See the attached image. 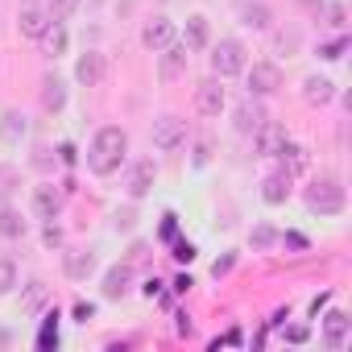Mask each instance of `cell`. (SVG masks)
Segmentation results:
<instances>
[{
  "label": "cell",
  "mask_w": 352,
  "mask_h": 352,
  "mask_svg": "<svg viewBox=\"0 0 352 352\" xmlns=\"http://www.w3.org/2000/svg\"><path fill=\"white\" fill-rule=\"evenodd\" d=\"M124 149H129L124 129L108 124V129H100V133H96V141H91V149H87V166H91L96 174H112V170L124 162Z\"/></svg>",
  "instance_id": "1"
},
{
  "label": "cell",
  "mask_w": 352,
  "mask_h": 352,
  "mask_svg": "<svg viewBox=\"0 0 352 352\" xmlns=\"http://www.w3.org/2000/svg\"><path fill=\"white\" fill-rule=\"evenodd\" d=\"M307 208L315 216H340L344 212V187L336 179H319L315 187H307Z\"/></svg>",
  "instance_id": "2"
},
{
  "label": "cell",
  "mask_w": 352,
  "mask_h": 352,
  "mask_svg": "<svg viewBox=\"0 0 352 352\" xmlns=\"http://www.w3.org/2000/svg\"><path fill=\"white\" fill-rule=\"evenodd\" d=\"M212 71H216L220 79L241 75V71H245V46H241L236 38H224V42L212 50Z\"/></svg>",
  "instance_id": "3"
},
{
  "label": "cell",
  "mask_w": 352,
  "mask_h": 352,
  "mask_svg": "<svg viewBox=\"0 0 352 352\" xmlns=\"http://www.w3.org/2000/svg\"><path fill=\"white\" fill-rule=\"evenodd\" d=\"M282 87V67L278 63H253L249 71V96H274Z\"/></svg>",
  "instance_id": "4"
},
{
  "label": "cell",
  "mask_w": 352,
  "mask_h": 352,
  "mask_svg": "<svg viewBox=\"0 0 352 352\" xmlns=\"http://www.w3.org/2000/svg\"><path fill=\"white\" fill-rule=\"evenodd\" d=\"M253 141H257V153H261V157H278V149H282L290 137H286V124H278V120H261V124L253 129Z\"/></svg>",
  "instance_id": "5"
},
{
  "label": "cell",
  "mask_w": 352,
  "mask_h": 352,
  "mask_svg": "<svg viewBox=\"0 0 352 352\" xmlns=\"http://www.w3.org/2000/svg\"><path fill=\"white\" fill-rule=\"evenodd\" d=\"M183 141H187V120H179V116L153 120V145L157 149H179Z\"/></svg>",
  "instance_id": "6"
},
{
  "label": "cell",
  "mask_w": 352,
  "mask_h": 352,
  "mask_svg": "<svg viewBox=\"0 0 352 352\" xmlns=\"http://www.w3.org/2000/svg\"><path fill=\"white\" fill-rule=\"evenodd\" d=\"M224 87H220V79H204L199 87H195V108L204 112V116H220L224 112Z\"/></svg>",
  "instance_id": "7"
},
{
  "label": "cell",
  "mask_w": 352,
  "mask_h": 352,
  "mask_svg": "<svg viewBox=\"0 0 352 352\" xmlns=\"http://www.w3.org/2000/svg\"><path fill=\"white\" fill-rule=\"evenodd\" d=\"M50 9H42V5H25L21 13H17V30L25 34V38H42L46 30H50Z\"/></svg>",
  "instance_id": "8"
},
{
  "label": "cell",
  "mask_w": 352,
  "mask_h": 352,
  "mask_svg": "<svg viewBox=\"0 0 352 352\" xmlns=\"http://www.w3.org/2000/svg\"><path fill=\"white\" fill-rule=\"evenodd\" d=\"M153 179H157L153 157H141V162L133 166V174H129V195H133V199H145V195L153 191Z\"/></svg>",
  "instance_id": "9"
},
{
  "label": "cell",
  "mask_w": 352,
  "mask_h": 352,
  "mask_svg": "<svg viewBox=\"0 0 352 352\" xmlns=\"http://www.w3.org/2000/svg\"><path fill=\"white\" fill-rule=\"evenodd\" d=\"M170 42H174V25H170L166 17H153V21L141 30V46H145V50H153V54H157V50H166Z\"/></svg>",
  "instance_id": "10"
},
{
  "label": "cell",
  "mask_w": 352,
  "mask_h": 352,
  "mask_svg": "<svg viewBox=\"0 0 352 352\" xmlns=\"http://www.w3.org/2000/svg\"><path fill=\"white\" fill-rule=\"evenodd\" d=\"M302 100H307L311 108H323V104H331V100H336V83H331V79H323V75H311V79L302 83Z\"/></svg>",
  "instance_id": "11"
},
{
  "label": "cell",
  "mask_w": 352,
  "mask_h": 352,
  "mask_svg": "<svg viewBox=\"0 0 352 352\" xmlns=\"http://www.w3.org/2000/svg\"><path fill=\"white\" fill-rule=\"evenodd\" d=\"M129 286H133V265H129V261H124V265H112V270L104 274V298H124Z\"/></svg>",
  "instance_id": "12"
},
{
  "label": "cell",
  "mask_w": 352,
  "mask_h": 352,
  "mask_svg": "<svg viewBox=\"0 0 352 352\" xmlns=\"http://www.w3.org/2000/svg\"><path fill=\"white\" fill-rule=\"evenodd\" d=\"M348 327H352V319H348L344 311H327V315H323V340H327V348H344Z\"/></svg>",
  "instance_id": "13"
},
{
  "label": "cell",
  "mask_w": 352,
  "mask_h": 352,
  "mask_svg": "<svg viewBox=\"0 0 352 352\" xmlns=\"http://www.w3.org/2000/svg\"><path fill=\"white\" fill-rule=\"evenodd\" d=\"M290 183H294V179H290V174H282V170L270 174V179L261 183V199H265L270 208H282V204L290 199Z\"/></svg>",
  "instance_id": "14"
},
{
  "label": "cell",
  "mask_w": 352,
  "mask_h": 352,
  "mask_svg": "<svg viewBox=\"0 0 352 352\" xmlns=\"http://www.w3.org/2000/svg\"><path fill=\"white\" fill-rule=\"evenodd\" d=\"M75 79H79L83 87H96V83L104 79V58H100L96 50L79 54V63H75Z\"/></svg>",
  "instance_id": "15"
},
{
  "label": "cell",
  "mask_w": 352,
  "mask_h": 352,
  "mask_svg": "<svg viewBox=\"0 0 352 352\" xmlns=\"http://www.w3.org/2000/svg\"><path fill=\"white\" fill-rule=\"evenodd\" d=\"M157 54H162V67H157L162 79H179V75L187 71V46H174V42H170V46L157 50Z\"/></svg>",
  "instance_id": "16"
},
{
  "label": "cell",
  "mask_w": 352,
  "mask_h": 352,
  "mask_svg": "<svg viewBox=\"0 0 352 352\" xmlns=\"http://www.w3.org/2000/svg\"><path fill=\"white\" fill-rule=\"evenodd\" d=\"M42 108L46 112H63L67 108V83L58 75H46L42 79Z\"/></svg>",
  "instance_id": "17"
},
{
  "label": "cell",
  "mask_w": 352,
  "mask_h": 352,
  "mask_svg": "<svg viewBox=\"0 0 352 352\" xmlns=\"http://www.w3.org/2000/svg\"><path fill=\"white\" fill-rule=\"evenodd\" d=\"M58 208H63V195H58L54 187H38V191H34V212H38L42 220H54Z\"/></svg>",
  "instance_id": "18"
},
{
  "label": "cell",
  "mask_w": 352,
  "mask_h": 352,
  "mask_svg": "<svg viewBox=\"0 0 352 352\" xmlns=\"http://www.w3.org/2000/svg\"><path fill=\"white\" fill-rule=\"evenodd\" d=\"M278 157H282V174H290V179L307 170V149H302V145H290V141H286V145L278 149Z\"/></svg>",
  "instance_id": "19"
},
{
  "label": "cell",
  "mask_w": 352,
  "mask_h": 352,
  "mask_svg": "<svg viewBox=\"0 0 352 352\" xmlns=\"http://www.w3.org/2000/svg\"><path fill=\"white\" fill-rule=\"evenodd\" d=\"M212 42V25H208V17H187V50H204Z\"/></svg>",
  "instance_id": "20"
},
{
  "label": "cell",
  "mask_w": 352,
  "mask_h": 352,
  "mask_svg": "<svg viewBox=\"0 0 352 352\" xmlns=\"http://www.w3.org/2000/svg\"><path fill=\"white\" fill-rule=\"evenodd\" d=\"M241 25H249V30H270V9L261 5V0H245V5H241Z\"/></svg>",
  "instance_id": "21"
},
{
  "label": "cell",
  "mask_w": 352,
  "mask_h": 352,
  "mask_svg": "<svg viewBox=\"0 0 352 352\" xmlns=\"http://www.w3.org/2000/svg\"><path fill=\"white\" fill-rule=\"evenodd\" d=\"M38 42H42V50H46L50 58H58V54L67 50V30H63V21H50V30H46Z\"/></svg>",
  "instance_id": "22"
},
{
  "label": "cell",
  "mask_w": 352,
  "mask_h": 352,
  "mask_svg": "<svg viewBox=\"0 0 352 352\" xmlns=\"http://www.w3.org/2000/svg\"><path fill=\"white\" fill-rule=\"evenodd\" d=\"M91 270H96V257L83 249V253H67V278H75V282H83V278H91Z\"/></svg>",
  "instance_id": "23"
},
{
  "label": "cell",
  "mask_w": 352,
  "mask_h": 352,
  "mask_svg": "<svg viewBox=\"0 0 352 352\" xmlns=\"http://www.w3.org/2000/svg\"><path fill=\"white\" fill-rule=\"evenodd\" d=\"M0 236H9V241L25 236V220H21L17 208H0Z\"/></svg>",
  "instance_id": "24"
},
{
  "label": "cell",
  "mask_w": 352,
  "mask_h": 352,
  "mask_svg": "<svg viewBox=\"0 0 352 352\" xmlns=\"http://www.w3.org/2000/svg\"><path fill=\"white\" fill-rule=\"evenodd\" d=\"M265 120V112H261V104H253V100H245L241 108H236V129L241 133H253L257 124Z\"/></svg>",
  "instance_id": "25"
},
{
  "label": "cell",
  "mask_w": 352,
  "mask_h": 352,
  "mask_svg": "<svg viewBox=\"0 0 352 352\" xmlns=\"http://www.w3.org/2000/svg\"><path fill=\"white\" fill-rule=\"evenodd\" d=\"M25 129H30V124H25L21 112H5V120H0V137H5L9 145H17V141L25 137Z\"/></svg>",
  "instance_id": "26"
},
{
  "label": "cell",
  "mask_w": 352,
  "mask_h": 352,
  "mask_svg": "<svg viewBox=\"0 0 352 352\" xmlns=\"http://www.w3.org/2000/svg\"><path fill=\"white\" fill-rule=\"evenodd\" d=\"M38 348H42V352L58 348V311H50V315L42 319V331H38Z\"/></svg>",
  "instance_id": "27"
},
{
  "label": "cell",
  "mask_w": 352,
  "mask_h": 352,
  "mask_svg": "<svg viewBox=\"0 0 352 352\" xmlns=\"http://www.w3.org/2000/svg\"><path fill=\"white\" fill-rule=\"evenodd\" d=\"M249 245H253V249H274V245H278V228H274V224H257L253 236H249Z\"/></svg>",
  "instance_id": "28"
},
{
  "label": "cell",
  "mask_w": 352,
  "mask_h": 352,
  "mask_svg": "<svg viewBox=\"0 0 352 352\" xmlns=\"http://www.w3.org/2000/svg\"><path fill=\"white\" fill-rule=\"evenodd\" d=\"M46 282H30V290H25V298H21V311H38L42 302H46Z\"/></svg>",
  "instance_id": "29"
},
{
  "label": "cell",
  "mask_w": 352,
  "mask_h": 352,
  "mask_svg": "<svg viewBox=\"0 0 352 352\" xmlns=\"http://www.w3.org/2000/svg\"><path fill=\"white\" fill-rule=\"evenodd\" d=\"M13 286H17V265L9 257H0V294H9Z\"/></svg>",
  "instance_id": "30"
},
{
  "label": "cell",
  "mask_w": 352,
  "mask_h": 352,
  "mask_svg": "<svg viewBox=\"0 0 352 352\" xmlns=\"http://www.w3.org/2000/svg\"><path fill=\"white\" fill-rule=\"evenodd\" d=\"M344 50H348V38H336V42H327V46H319V58H327V63H336V58H344Z\"/></svg>",
  "instance_id": "31"
},
{
  "label": "cell",
  "mask_w": 352,
  "mask_h": 352,
  "mask_svg": "<svg viewBox=\"0 0 352 352\" xmlns=\"http://www.w3.org/2000/svg\"><path fill=\"white\" fill-rule=\"evenodd\" d=\"M75 5H79V0H50V17L54 21H67L75 13Z\"/></svg>",
  "instance_id": "32"
},
{
  "label": "cell",
  "mask_w": 352,
  "mask_h": 352,
  "mask_svg": "<svg viewBox=\"0 0 352 352\" xmlns=\"http://www.w3.org/2000/svg\"><path fill=\"white\" fill-rule=\"evenodd\" d=\"M42 241H46V245H50V249H58V245H63V228H58V224H54V220H50V224H46V228H42Z\"/></svg>",
  "instance_id": "33"
},
{
  "label": "cell",
  "mask_w": 352,
  "mask_h": 352,
  "mask_svg": "<svg viewBox=\"0 0 352 352\" xmlns=\"http://www.w3.org/2000/svg\"><path fill=\"white\" fill-rule=\"evenodd\" d=\"M344 17H348L344 5H327V25H331V30H344Z\"/></svg>",
  "instance_id": "34"
},
{
  "label": "cell",
  "mask_w": 352,
  "mask_h": 352,
  "mask_svg": "<svg viewBox=\"0 0 352 352\" xmlns=\"http://www.w3.org/2000/svg\"><path fill=\"white\" fill-rule=\"evenodd\" d=\"M179 236V216H162V241H174Z\"/></svg>",
  "instance_id": "35"
},
{
  "label": "cell",
  "mask_w": 352,
  "mask_h": 352,
  "mask_svg": "<svg viewBox=\"0 0 352 352\" xmlns=\"http://www.w3.org/2000/svg\"><path fill=\"white\" fill-rule=\"evenodd\" d=\"M170 257H174V261H183V265H187V261H195V249H191L187 241H179V245H174V253H170Z\"/></svg>",
  "instance_id": "36"
},
{
  "label": "cell",
  "mask_w": 352,
  "mask_h": 352,
  "mask_svg": "<svg viewBox=\"0 0 352 352\" xmlns=\"http://www.w3.org/2000/svg\"><path fill=\"white\" fill-rule=\"evenodd\" d=\"M13 179H17L13 166H0V195H9V191H13Z\"/></svg>",
  "instance_id": "37"
},
{
  "label": "cell",
  "mask_w": 352,
  "mask_h": 352,
  "mask_svg": "<svg viewBox=\"0 0 352 352\" xmlns=\"http://www.w3.org/2000/svg\"><path fill=\"white\" fill-rule=\"evenodd\" d=\"M208 157H212V141H199L195 145V166H208Z\"/></svg>",
  "instance_id": "38"
},
{
  "label": "cell",
  "mask_w": 352,
  "mask_h": 352,
  "mask_svg": "<svg viewBox=\"0 0 352 352\" xmlns=\"http://www.w3.org/2000/svg\"><path fill=\"white\" fill-rule=\"evenodd\" d=\"M232 265H236V257H232V253H228V257H216V265H212V274L220 278V274H228Z\"/></svg>",
  "instance_id": "39"
},
{
  "label": "cell",
  "mask_w": 352,
  "mask_h": 352,
  "mask_svg": "<svg viewBox=\"0 0 352 352\" xmlns=\"http://www.w3.org/2000/svg\"><path fill=\"white\" fill-rule=\"evenodd\" d=\"M133 220H137V212H133V208L116 212V228H133Z\"/></svg>",
  "instance_id": "40"
},
{
  "label": "cell",
  "mask_w": 352,
  "mask_h": 352,
  "mask_svg": "<svg viewBox=\"0 0 352 352\" xmlns=\"http://www.w3.org/2000/svg\"><path fill=\"white\" fill-rule=\"evenodd\" d=\"M91 315H96V307H91V302H79V307H75V319H79V323H87Z\"/></svg>",
  "instance_id": "41"
},
{
  "label": "cell",
  "mask_w": 352,
  "mask_h": 352,
  "mask_svg": "<svg viewBox=\"0 0 352 352\" xmlns=\"http://www.w3.org/2000/svg\"><path fill=\"white\" fill-rule=\"evenodd\" d=\"M145 298H162V282H157V278L145 282Z\"/></svg>",
  "instance_id": "42"
},
{
  "label": "cell",
  "mask_w": 352,
  "mask_h": 352,
  "mask_svg": "<svg viewBox=\"0 0 352 352\" xmlns=\"http://www.w3.org/2000/svg\"><path fill=\"white\" fill-rule=\"evenodd\" d=\"M307 336H311V331H307V327H290V331H286V340H290V344H302V340H307Z\"/></svg>",
  "instance_id": "43"
},
{
  "label": "cell",
  "mask_w": 352,
  "mask_h": 352,
  "mask_svg": "<svg viewBox=\"0 0 352 352\" xmlns=\"http://www.w3.org/2000/svg\"><path fill=\"white\" fill-rule=\"evenodd\" d=\"M58 157H63V162H67V166H71V162H75V157H79V153H75V145H58Z\"/></svg>",
  "instance_id": "44"
},
{
  "label": "cell",
  "mask_w": 352,
  "mask_h": 352,
  "mask_svg": "<svg viewBox=\"0 0 352 352\" xmlns=\"http://www.w3.org/2000/svg\"><path fill=\"white\" fill-rule=\"evenodd\" d=\"M278 241H286V245H290V249H307V241H302V236H298V232H290V236H278Z\"/></svg>",
  "instance_id": "45"
},
{
  "label": "cell",
  "mask_w": 352,
  "mask_h": 352,
  "mask_svg": "<svg viewBox=\"0 0 352 352\" xmlns=\"http://www.w3.org/2000/svg\"><path fill=\"white\" fill-rule=\"evenodd\" d=\"M174 319H179V323H174V327H179V336H191V319L187 315H174Z\"/></svg>",
  "instance_id": "46"
},
{
  "label": "cell",
  "mask_w": 352,
  "mask_h": 352,
  "mask_svg": "<svg viewBox=\"0 0 352 352\" xmlns=\"http://www.w3.org/2000/svg\"><path fill=\"white\" fill-rule=\"evenodd\" d=\"M174 290H179V294H187V290H191V278H187V274H183V278H174Z\"/></svg>",
  "instance_id": "47"
}]
</instances>
